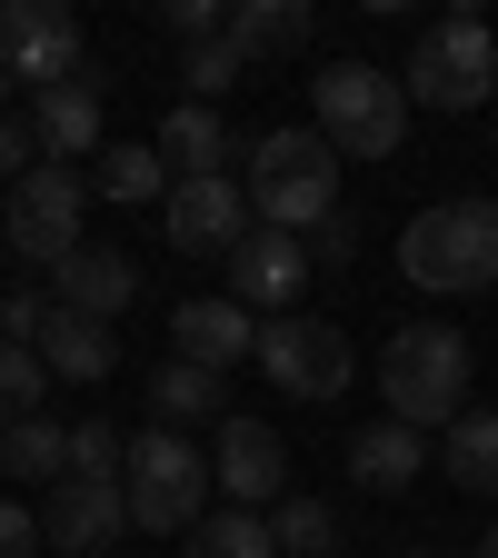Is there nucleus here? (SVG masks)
<instances>
[{
    "label": "nucleus",
    "instance_id": "f257e3e1",
    "mask_svg": "<svg viewBox=\"0 0 498 558\" xmlns=\"http://www.w3.org/2000/svg\"><path fill=\"white\" fill-rule=\"evenodd\" d=\"M240 190H250V220L259 230L309 240L339 209V150H329L319 130H259L250 150H240Z\"/></svg>",
    "mask_w": 498,
    "mask_h": 558
},
{
    "label": "nucleus",
    "instance_id": "f03ea898",
    "mask_svg": "<svg viewBox=\"0 0 498 558\" xmlns=\"http://www.w3.org/2000/svg\"><path fill=\"white\" fill-rule=\"evenodd\" d=\"M399 269H409V290H429V300L498 290V199H429L399 230Z\"/></svg>",
    "mask_w": 498,
    "mask_h": 558
},
{
    "label": "nucleus",
    "instance_id": "7ed1b4c3",
    "mask_svg": "<svg viewBox=\"0 0 498 558\" xmlns=\"http://www.w3.org/2000/svg\"><path fill=\"white\" fill-rule=\"evenodd\" d=\"M379 399L409 429H449L469 409V339L449 319H399L389 349H379Z\"/></svg>",
    "mask_w": 498,
    "mask_h": 558
},
{
    "label": "nucleus",
    "instance_id": "20e7f679",
    "mask_svg": "<svg viewBox=\"0 0 498 558\" xmlns=\"http://www.w3.org/2000/svg\"><path fill=\"white\" fill-rule=\"evenodd\" d=\"M309 130L329 140L339 160H389L399 140H409V90H399V70L379 60H329L319 81H309Z\"/></svg>",
    "mask_w": 498,
    "mask_h": 558
},
{
    "label": "nucleus",
    "instance_id": "39448f33",
    "mask_svg": "<svg viewBox=\"0 0 498 558\" xmlns=\"http://www.w3.org/2000/svg\"><path fill=\"white\" fill-rule=\"evenodd\" d=\"M399 90H409L418 110H478V100L498 90V31H488L478 11L429 21V31H418V50H409V70H399Z\"/></svg>",
    "mask_w": 498,
    "mask_h": 558
},
{
    "label": "nucleus",
    "instance_id": "423d86ee",
    "mask_svg": "<svg viewBox=\"0 0 498 558\" xmlns=\"http://www.w3.org/2000/svg\"><path fill=\"white\" fill-rule=\"evenodd\" d=\"M130 529H150V538H190L209 519V459L180 439V429H150V439H130Z\"/></svg>",
    "mask_w": 498,
    "mask_h": 558
},
{
    "label": "nucleus",
    "instance_id": "0eeeda50",
    "mask_svg": "<svg viewBox=\"0 0 498 558\" xmlns=\"http://www.w3.org/2000/svg\"><path fill=\"white\" fill-rule=\"evenodd\" d=\"M259 369H269V389L279 399H309V409H329V399H349V379H360V349H349V329L339 319H259Z\"/></svg>",
    "mask_w": 498,
    "mask_h": 558
},
{
    "label": "nucleus",
    "instance_id": "6e6552de",
    "mask_svg": "<svg viewBox=\"0 0 498 558\" xmlns=\"http://www.w3.org/2000/svg\"><path fill=\"white\" fill-rule=\"evenodd\" d=\"M81 220H90V170H70V160H40L31 180H11L0 240H11L31 269H60L70 250H81Z\"/></svg>",
    "mask_w": 498,
    "mask_h": 558
},
{
    "label": "nucleus",
    "instance_id": "1a4fd4ad",
    "mask_svg": "<svg viewBox=\"0 0 498 558\" xmlns=\"http://www.w3.org/2000/svg\"><path fill=\"white\" fill-rule=\"evenodd\" d=\"M0 70L31 81V100L60 90V81H90V31H81V11H60V0H0Z\"/></svg>",
    "mask_w": 498,
    "mask_h": 558
},
{
    "label": "nucleus",
    "instance_id": "9d476101",
    "mask_svg": "<svg viewBox=\"0 0 498 558\" xmlns=\"http://www.w3.org/2000/svg\"><path fill=\"white\" fill-rule=\"evenodd\" d=\"M209 488H220L230 509H279L290 499V449H279V429H259V418H220V449H209Z\"/></svg>",
    "mask_w": 498,
    "mask_h": 558
},
{
    "label": "nucleus",
    "instance_id": "9b49d317",
    "mask_svg": "<svg viewBox=\"0 0 498 558\" xmlns=\"http://www.w3.org/2000/svg\"><path fill=\"white\" fill-rule=\"evenodd\" d=\"M120 529H130V488L120 478H60L40 499V548H60V558H110Z\"/></svg>",
    "mask_w": 498,
    "mask_h": 558
},
{
    "label": "nucleus",
    "instance_id": "f8f14e48",
    "mask_svg": "<svg viewBox=\"0 0 498 558\" xmlns=\"http://www.w3.org/2000/svg\"><path fill=\"white\" fill-rule=\"evenodd\" d=\"M160 209H170V240H180V250H220V259L259 230V220H250L240 170H220V180H170V199H160Z\"/></svg>",
    "mask_w": 498,
    "mask_h": 558
},
{
    "label": "nucleus",
    "instance_id": "ddd939ff",
    "mask_svg": "<svg viewBox=\"0 0 498 558\" xmlns=\"http://www.w3.org/2000/svg\"><path fill=\"white\" fill-rule=\"evenodd\" d=\"M300 279H309V240H290V230H250V240L230 250V300H240V310L290 319Z\"/></svg>",
    "mask_w": 498,
    "mask_h": 558
},
{
    "label": "nucleus",
    "instance_id": "4468645a",
    "mask_svg": "<svg viewBox=\"0 0 498 558\" xmlns=\"http://www.w3.org/2000/svg\"><path fill=\"white\" fill-rule=\"evenodd\" d=\"M139 300V259L110 250V240H81L60 269H50V310H81V319H120Z\"/></svg>",
    "mask_w": 498,
    "mask_h": 558
},
{
    "label": "nucleus",
    "instance_id": "2eb2a0df",
    "mask_svg": "<svg viewBox=\"0 0 498 558\" xmlns=\"http://www.w3.org/2000/svg\"><path fill=\"white\" fill-rule=\"evenodd\" d=\"M170 339H180L170 360H190V369H220V379H230L240 360H259V319H250L230 290H220V300H180Z\"/></svg>",
    "mask_w": 498,
    "mask_h": 558
},
{
    "label": "nucleus",
    "instance_id": "dca6fc26",
    "mask_svg": "<svg viewBox=\"0 0 498 558\" xmlns=\"http://www.w3.org/2000/svg\"><path fill=\"white\" fill-rule=\"evenodd\" d=\"M150 150L170 160V180H220V170L240 160V140H230V120L209 110V100H170V120H160Z\"/></svg>",
    "mask_w": 498,
    "mask_h": 558
},
{
    "label": "nucleus",
    "instance_id": "f3484780",
    "mask_svg": "<svg viewBox=\"0 0 498 558\" xmlns=\"http://www.w3.org/2000/svg\"><path fill=\"white\" fill-rule=\"evenodd\" d=\"M31 349H40L50 379H81V389H100V379L120 369V329H110V319H81V310H50V329H40Z\"/></svg>",
    "mask_w": 498,
    "mask_h": 558
},
{
    "label": "nucleus",
    "instance_id": "a211bd4d",
    "mask_svg": "<svg viewBox=\"0 0 498 558\" xmlns=\"http://www.w3.org/2000/svg\"><path fill=\"white\" fill-rule=\"evenodd\" d=\"M31 140H40V160H70V170H81V160L100 150V90H90V81L40 90V100H31Z\"/></svg>",
    "mask_w": 498,
    "mask_h": 558
},
{
    "label": "nucleus",
    "instance_id": "6ab92c4d",
    "mask_svg": "<svg viewBox=\"0 0 498 558\" xmlns=\"http://www.w3.org/2000/svg\"><path fill=\"white\" fill-rule=\"evenodd\" d=\"M418 469H429V429H409V418L349 429V478H360V488H409Z\"/></svg>",
    "mask_w": 498,
    "mask_h": 558
},
{
    "label": "nucleus",
    "instance_id": "aec40b11",
    "mask_svg": "<svg viewBox=\"0 0 498 558\" xmlns=\"http://www.w3.org/2000/svg\"><path fill=\"white\" fill-rule=\"evenodd\" d=\"M439 478L469 499H498V409H459L439 429Z\"/></svg>",
    "mask_w": 498,
    "mask_h": 558
},
{
    "label": "nucleus",
    "instance_id": "412c9836",
    "mask_svg": "<svg viewBox=\"0 0 498 558\" xmlns=\"http://www.w3.org/2000/svg\"><path fill=\"white\" fill-rule=\"evenodd\" d=\"M309 0H230V40L240 60H279V50H309Z\"/></svg>",
    "mask_w": 498,
    "mask_h": 558
},
{
    "label": "nucleus",
    "instance_id": "4be33fe9",
    "mask_svg": "<svg viewBox=\"0 0 498 558\" xmlns=\"http://www.w3.org/2000/svg\"><path fill=\"white\" fill-rule=\"evenodd\" d=\"M90 180H100V199H120V209H150V199H170V160L150 150V140H110Z\"/></svg>",
    "mask_w": 498,
    "mask_h": 558
},
{
    "label": "nucleus",
    "instance_id": "5701e85b",
    "mask_svg": "<svg viewBox=\"0 0 498 558\" xmlns=\"http://www.w3.org/2000/svg\"><path fill=\"white\" fill-rule=\"evenodd\" d=\"M0 478L60 488L70 478V429H60V418H21V429H0Z\"/></svg>",
    "mask_w": 498,
    "mask_h": 558
},
{
    "label": "nucleus",
    "instance_id": "b1692460",
    "mask_svg": "<svg viewBox=\"0 0 498 558\" xmlns=\"http://www.w3.org/2000/svg\"><path fill=\"white\" fill-rule=\"evenodd\" d=\"M180 558H279V538H269L259 509H209V519L180 538Z\"/></svg>",
    "mask_w": 498,
    "mask_h": 558
},
{
    "label": "nucleus",
    "instance_id": "393cba45",
    "mask_svg": "<svg viewBox=\"0 0 498 558\" xmlns=\"http://www.w3.org/2000/svg\"><path fill=\"white\" fill-rule=\"evenodd\" d=\"M150 409H160V429H190V418H209V409H220V369L170 360V369L150 379Z\"/></svg>",
    "mask_w": 498,
    "mask_h": 558
},
{
    "label": "nucleus",
    "instance_id": "a878e982",
    "mask_svg": "<svg viewBox=\"0 0 498 558\" xmlns=\"http://www.w3.org/2000/svg\"><path fill=\"white\" fill-rule=\"evenodd\" d=\"M269 538H279V558H339V519L319 499H300V488L269 509Z\"/></svg>",
    "mask_w": 498,
    "mask_h": 558
},
{
    "label": "nucleus",
    "instance_id": "bb28decb",
    "mask_svg": "<svg viewBox=\"0 0 498 558\" xmlns=\"http://www.w3.org/2000/svg\"><path fill=\"white\" fill-rule=\"evenodd\" d=\"M180 81H190V100H209V110H220L240 81H250V60H240V40L220 31V40H199V50H180Z\"/></svg>",
    "mask_w": 498,
    "mask_h": 558
},
{
    "label": "nucleus",
    "instance_id": "cd10ccee",
    "mask_svg": "<svg viewBox=\"0 0 498 558\" xmlns=\"http://www.w3.org/2000/svg\"><path fill=\"white\" fill-rule=\"evenodd\" d=\"M40 389H50V369H40V349H21V339H0V429H21V418H40Z\"/></svg>",
    "mask_w": 498,
    "mask_h": 558
},
{
    "label": "nucleus",
    "instance_id": "c85d7f7f",
    "mask_svg": "<svg viewBox=\"0 0 498 558\" xmlns=\"http://www.w3.org/2000/svg\"><path fill=\"white\" fill-rule=\"evenodd\" d=\"M120 469H130V439L110 418H81V429H70V478H120Z\"/></svg>",
    "mask_w": 498,
    "mask_h": 558
},
{
    "label": "nucleus",
    "instance_id": "c756f323",
    "mask_svg": "<svg viewBox=\"0 0 498 558\" xmlns=\"http://www.w3.org/2000/svg\"><path fill=\"white\" fill-rule=\"evenodd\" d=\"M40 329H50V290H40V279H11V300H0V339L31 349Z\"/></svg>",
    "mask_w": 498,
    "mask_h": 558
},
{
    "label": "nucleus",
    "instance_id": "7c9ffc66",
    "mask_svg": "<svg viewBox=\"0 0 498 558\" xmlns=\"http://www.w3.org/2000/svg\"><path fill=\"white\" fill-rule=\"evenodd\" d=\"M160 21H170V40H180V50H199V40H220V31H230V11H220V0H170Z\"/></svg>",
    "mask_w": 498,
    "mask_h": 558
},
{
    "label": "nucleus",
    "instance_id": "2f4dec72",
    "mask_svg": "<svg viewBox=\"0 0 498 558\" xmlns=\"http://www.w3.org/2000/svg\"><path fill=\"white\" fill-rule=\"evenodd\" d=\"M0 558H40V509L0 499Z\"/></svg>",
    "mask_w": 498,
    "mask_h": 558
},
{
    "label": "nucleus",
    "instance_id": "473e14b6",
    "mask_svg": "<svg viewBox=\"0 0 498 558\" xmlns=\"http://www.w3.org/2000/svg\"><path fill=\"white\" fill-rule=\"evenodd\" d=\"M40 170V140H31V120H0V180H31Z\"/></svg>",
    "mask_w": 498,
    "mask_h": 558
},
{
    "label": "nucleus",
    "instance_id": "72a5a7b5",
    "mask_svg": "<svg viewBox=\"0 0 498 558\" xmlns=\"http://www.w3.org/2000/svg\"><path fill=\"white\" fill-rule=\"evenodd\" d=\"M349 250H360V220H349V209H329V220L309 230V269H319V259H349Z\"/></svg>",
    "mask_w": 498,
    "mask_h": 558
},
{
    "label": "nucleus",
    "instance_id": "f704fd0d",
    "mask_svg": "<svg viewBox=\"0 0 498 558\" xmlns=\"http://www.w3.org/2000/svg\"><path fill=\"white\" fill-rule=\"evenodd\" d=\"M469 558H498V519H488V538H478V548H469Z\"/></svg>",
    "mask_w": 498,
    "mask_h": 558
},
{
    "label": "nucleus",
    "instance_id": "c9c22d12",
    "mask_svg": "<svg viewBox=\"0 0 498 558\" xmlns=\"http://www.w3.org/2000/svg\"><path fill=\"white\" fill-rule=\"evenodd\" d=\"M0 120H11V70H0Z\"/></svg>",
    "mask_w": 498,
    "mask_h": 558
},
{
    "label": "nucleus",
    "instance_id": "e433bc0d",
    "mask_svg": "<svg viewBox=\"0 0 498 558\" xmlns=\"http://www.w3.org/2000/svg\"><path fill=\"white\" fill-rule=\"evenodd\" d=\"M418 558H439V548H418Z\"/></svg>",
    "mask_w": 498,
    "mask_h": 558
},
{
    "label": "nucleus",
    "instance_id": "4c0bfd02",
    "mask_svg": "<svg viewBox=\"0 0 498 558\" xmlns=\"http://www.w3.org/2000/svg\"><path fill=\"white\" fill-rule=\"evenodd\" d=\"M488 31H498V21H488Z\"/></svg>",
    "mask_w": 498,
    "mask_h": 558
}]
</instances>
